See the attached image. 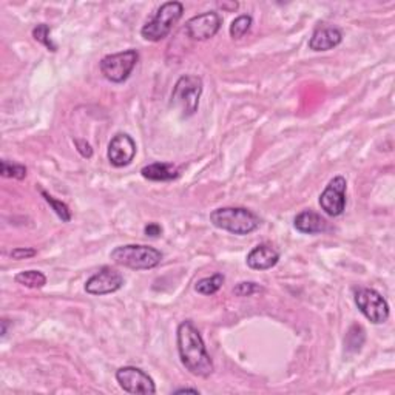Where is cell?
Listing matches in <instances>:
<instances>
[{
  "label": "cell",
  "instance_id": "obj_2",
  "mask_svg": "<svg viewBox=\"0 0 395 395\" xmlns=\"http://www.w3.org/2000/svg\"><path fill=\"white\" fill-rule=\"evenodd\" d=\"M210 223L216 229L243 236L258 230L261 219L245 207H219L210 213Z\"/></svg>",
  "mask_w": 395,
  "mask_h": 395
},
{
  "label": "cell",
  "instance_id": "obj_15",
  "mask_svg": "<svg viewBox=\"0 0 395 395\" xmlns=\"http://www.w3.org/2000/svg\"><path fill=\"white\" fill-rule=\"evenodd\" d=\"M294 227L304 235H320L328 230V221L313 210H303L295 216Z\"/></svg>",
  "mask_w": 395,
  "mask_h": 395
},
{
  "label": "cell",
  "instance_id": "obj_22",
  "mask_svg": "<svg viewBox=\"0 0 395 395\" xmlns=\"http://www.w3.org/2000/svg\"><path fill=\"white\" fill-rule=\"evenodd\" d=\"M51 28L47 23H39L38 26H34L33 28V38L34 40H38L39 43H42L43 47H47L50 51L56 52L57 51V45L51 39Z\"/></svg>",
  "mask_w": 395,
  "mask_h": 395
},
{
  "label": "cell",
  "instance_id": "obj_11",
  "mask_svg": "<svg viewBox=\"0 0 395 395\" xmlns=\"http://www.w3.org/2000/svg\"><path fill=\"white\" fill-rule=\"evenodd\" d=\"M124 286V277L116 269L104 266L99 272H96L85 283V292L90 295H109L115 294Z\"/></svg>",
  "mask_w": 395,
  "mask_h": 395
},
{
  "label": "cell",
  "instance_id": "obj_8",
  "mask_svg": "<svg viewBox=\"0 0 395 395\" xmlns=\"http://www.w3.org/2000/svg\"><path fill=\"white\" fill-rule=\"evenodd\" d=\"M346 190L347 181L345 177H335L329 181L326 189L320 195V207L324 213L335 218L343 215L346 208Z\"/></svg>",
  "mask_w": 395,
  "mask_h": 395
},
{
  "label": "cell",
  "instance_id": "obj_19",
  "mask_svg": "<svg viewBox=\"0 0 395 395\" xmlns=\"http://www.w3.org/2000/svg\"><path fill=\"white\" fill-rule=\"evenodd\" d=\"M365 329L360 326V324H354L352 328L349 329V332L346 333V340H345V346H346V350L347 352H360V349H362V346L365 345V340H366V335H365Z\"/></svg>",
  "mask_w": 395,
  "mask_h": 395
},
{
  "label": "cell",
  "instance_id": "obj_17",
  "mask_svg": "<svg viewBox=\"0 0 395 395\" xmlns=\"http://www.w3.org/2000/svg\"><path fill=\"white\" fill-rule=\"evenodd\" d=\"M17 284H22L28 289H42L47 284V277L40 270H23L14 277Z\"/></svg>",
  "mask_w": 395,
  "mask_h": 395
},
{
  "label": "cell",
  "instance_id": "obj_29",
  "mask_svg": "<svg viewBox=\"0 0 395 395\" xmlns=\"http://www.w3.org/2000/svg\"><path fill=\"white\" fill-rule=\"evenodd\" d=\"M186 392H191V394H199L198 389L195 388H181V389H177V391H173L174 395H178V394H186Z\"/></svg>",
  "mask_w": 395,
  "mask_h": 395
},
{
  "label": "cell",
  "instance_id": "obj_16",
  "mask_svg": "<svg viewBox=\"0 0 395 395\" xmlns=\"http://www.w3.org/2000/svg\"><path fill=\"white\" fill-rule=\"evenodd\" d=\"M143 178L148 181L155 182H169L177 179L179 177V172L174 165L165 164V162H153L145 165L143 170H140Z\"/></svg>",
  "mask_w": 395,
  "mask_h": 395
},
{
  "label": "cell",
  "instance_id": "obj_14",
  "mask_svg": "<svg viewBox=\"0 0 395 395\" xmlns=\"http://www.w3.org/2000/svg\"><path fill=\"white\" fill-rule=\"evenodd\" d=\"M343 42V33L337 26L321 25L312 33L309 39V48L312 51H329L337 48Z\"/></svg>",
  "mask_w": 395,
  "mask_h": 395
},
{
  "label": "cell",
  "instance_id": "obj_23",
  "mask_svg": "<svg viewBox=\"0 0 395 395\" xmlns=\"http://www.w3.org/2000/svg\"><path fill=\"white\" fill-rule=\"evenodd\" d=\"M2 177L4 178H11V179H17L22 181L26 177V167L22 164H16V162H8V161H2Z\"/></svg>",
  "mask_w": 395,
  "mask_h": 395
},
{
  "label": "cell",
  "instance_id": "obj_9",
  "mask_svg": "<svg viewBox=\"0 0 395 395\" xmlns=\"http://www.w3.org/2000/svg\"><path fill=\"white\" fill-rule=\"evenodd\" d=\"M116 380L128 394H156V386L150 375L135 366H124L116 371Z\"/></svg>",
  "mask_w": 395,
  "mask_h": 395
},
{
  "label": "cell",
  "instance_id": "obj_10",
  "mask_svg": "<svg viewBox=\"0 0 395 395\" xmlns=\"http://www.w3.org/2000/svg\"><path fill=\"white\" fill-rule=\"evenodd\" d=\"M223 25V19L216 11H207L193 16L186 23V33L191 40L204 42L215 38Z\"/></svg>",
  "mask_w": 395,
  "mask_h": 395
},
{
  "label": "cell",
  "instance_id": "obj_26",
  "mask_svg": "<svg viewBox=\"0 0 395 395\" xmlns=\"http://www.w3.org/2000/svg\"><path fill=\"white\" fill-rule=\"evenodd\" d=\"M74 145L77 148L79 155L85 157V160H90V157L93 156V148L85 139H74Z\"/></svg>",
  "mask_w": 395,
  "mask_h": 395
},
{
  "label": "cell",
  "instance_id": "obj_21",
  "mask_svg": "<svg viewBox=\"0 0 395 395\" xmlns=\"http://www.w3.org/2000/svg\"><path fill=\"white\" fill-rule=\"evenodd\" d=\"M252 23H253V19H252V16H249V14H243V16L236 17V19L232 22L230 28H229L232 39L244 38L245 34L250 31Z\"/></svg>",
  "mask_w": 395,
  "mask_h": 395
},
{
  "label": "cell",
  "instance_id": "obj_5",
  "mask_svg": "<svg viewBox=\"0 0 395 395\" xmlns=\"http://www.w3.org/2000/svg\"><path fill=\"white\" fill-rule=\"evenodd\" d=\"M184 14V5L181 2H165L162 4L155 16L148 21L143 30H140V36L148 42H160L165 39L172 33L173 26L177 25Z\"/></svg>",
  "mask_w": 395,
  "mask_h": 395
},
{
  "label": "cell",
  "instance_id": "obj_18",
  "mask_svg": "<svg viewBox=\"0 0 395 395\" xmlns=\"http://www.w3.org/2000/svg\"><path fill=\"white\" fill-rule=\"evenodd\" d=\"M224 275L223 274H215L212 277H206L201 278L199 281H196L195 284V291L201 295H215L219 289L223 287L224 284Z\"/></svg>",
  "mask_w": 395,
  "mask_h": 395
},
{
  "label": "cell",
  "instance_id": "obj_7",
  "mask_svg": "<svg viewBox=\"0 0 395 395\" xmlns=\"http://www.w3.org/2000/svg\"><path fill=\"white\" fill-rule=\"evenodd\" d=\"M354 301L365 317L372 324H383L389 318V304L383 295L369 287H358L354 291Z\"/></svg>",
  "mask_w": 395,
  "mask_h": 395
},
{
  "label": "cell",
  "instance_id": "obj_13",
  "mask_svg": "<svg viewBox=\"0 0 395 395\" xmlns=\"http://www.w3.org/2000/svg\"><path fill=\"white\" fill-rule=\"evenodd\" d=\"M279 261V252L274 247L272 244L262 243L258 244L257 247H253L247 258H245V262L252 270H269L272 267H275Z\"/></svg>",
  "mask_w": 395,
  "mask_h": 395
},
{
  "label": "cell",
  "instance_id": "obj_30",
  "mask_svg": "<svg viewBox=\"0 0 395 395\" xmlns=\"http://www.w3.org/2000/svg\"><path fill=\"white\" fill-rule=\"evenodd\" d=\"M0 323H2V332H0V333H2V338H5L6 333H8V326H10V321H8L6 318H4Z\"/></svg>",
  "mask_w": 395,
  "mask_h": 395
},
{
  "label": "cell",
  "instance_id": "obj_24",
  "mask_svg": "<svg viewBox=\"0 0 395 395\" xmlns=\"http://www.w3.org/2000/svg\"><path fill=\"white\" fill-rule=\"evenodd\" d=\"M261 292H265V289H262L258 283H255V281H241V283L236 284L233 289V294L241 298L252 296Z\"/></svg>",
  "mask_w": 395,
  "mask_h": 395
},
{
  "label": "cell",
  "instance_id": "obj_25",
  "mask_svg": "<svg viewBox=\"0 0 395 395\" xmlns=\"http://www.w3.org/2000/svg\"><path fill=\"white\" fill-rule=\"evenodd\" d=\"M36 255H38V252H36V249H33V247H16L10 252V257L16 261L28 260V258L36 257Z\"/></svg>",
  "mask_w": 395,
  "mask_h": 395
},
{
  "label": "cell",
  "instance_id": "obj_20",
  "mask_svg": "<svg viewBox=\"0 0 395 395\" xmlns=\"http://www.w3.org/2000/svg\"><path fill=\"white\" fill-rule=\"evenodd\" d=\"M40 195L43 196V199L47 201V203L50 204V207L55 210V213L62 219V223H69L72 221V210H69V207L65 204V203H62V201H59V199H56L55 196H51L48 191H45V190H40Z\"/></svg>",
  "mask_w": 395,
  "mask_h": 395
},
{
  "label": "cell",
  "instance_id": "obj_6",
  "mask_svg": "<svg viewBox=\"0 0 395 395\" xmlns=\"http://www.w3.org/2000/svg\"><path fill=\"white\" fill-rule=\"evenodd\" d=\"M139 60V52L136 50H126L115 55L105 56L101 64V73L104 77L111 84H122L126 82L133 73V69Z\"/></svg>",
  "mask_w": 395,
  "mask_h": 395
},
{
  "label": "cell",
  "instance_id": "obj_3",
  "mask_svg": "<svg viewBox=\"0 0 395 395\" xmlns=\"http://www.w3.org/2000/svg\"><path fill=\"white\" fill-rule=\"evenodd\" d=\"M110 258L118 266L131 270H150L160 266L164 257L160 250L152 247V245L127 244L113 249Z\"/></svg>",
  "mask_w": 395,
  "mask_h": 395
},
{
  "label": "cell",
  "instance_id": "obj_27",
  "mask_svg": "<svg viewBox=\"0 0 395 395\" xmlns=\"http://www.w3.org/2000/svg\"><path fill=\"white\" fill-rule=\"evenodd\" d=\"M144 233L150 238H157V236L162 235V227L157 223H150L144 227Z\"/></svg>",
  "mask_w": 395,
  "mask_h": 395
},
{
  "label": "cell",
  "instance_id": "obj_4",
  "mask_svg": "<svg viewBox=\"0 0 395 395\" xmlns=\"http://www.w3.org/2000/svg\"><path fill=\"white\" fill-rule=\"evenodd\" d=\"M203 79L195 74L181 76L173 87L170 96V107L179 111L182 118H190L199 109V99L203 96Z\"/></svg>",
  "mask_w": 395,
  "mask_h": 395
},
{
  "label": "cell",
  "instance_id": "obj_28",
  "mask_svg": "<svg viewBox=\"0 0 395 395\" xmlns=\"http://www.w3.org/2000/svg\"><path fill=\"white\" fill-rule=\"evenodd\" d=\"M219 6H221L226 11H235V10H238V2H223V4H219Z\"/></svg>",
  "mask_w": 395,
  "mask_h": 395
},
{
  "label": "cell",
  "instance_id": "obj_1",
  "mask_svg": "<svg viewBox=\"0 0 395 395\" xmlns=\"http://www.w3.org/2000/svg\"><path fill=\"white\" fill-rule=\"evenodd\" d=\"M178 352L182 366L199 379H208L215 371L212 357L208 355L204 340L190 320L182 321L177 330Z\"/></svg>",
  "mask_w": 395,
  "mask_h": 395
},
{
  "label": "cell",
  "instance_id": "obj_12",
  "mask_svg": "<svg viewBox=\"0 0 395 395\" xmlns=\"http://www.w3.org/2000/svg\"><path fill=\"white\" fill-rule=\"evenodd\" d=\"M138 152L135 139L127 133H116L111 138L107 150V157L113 167L122 169L133 162Z\"/></svg>",
  "mask_w": 395,
  "mask_h": 395
}]
</instances>
